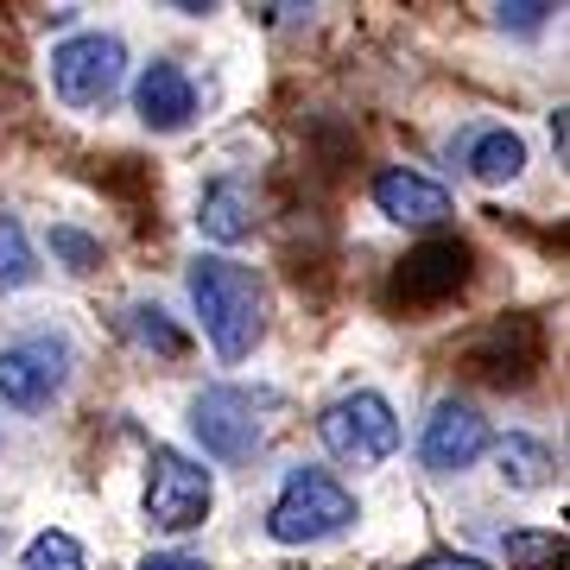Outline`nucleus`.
Returning <instances> with one entry per match:
<instances>
[{"label": "nucleus", "instance_id": "1", "mask_svg": "<svg viewBox=\"0 0 570 570\" xmlns=\"http://www.w3.org/2000/svg\"><path fill=\"white\" fill-rule=\"evenodd\" d=\"M190 305H197V317H204L209 343H216L223 362L254 355V343H261V330H266V317H261L266 292H261V279H254L242 261L209 254V261L190 266Z\"/></svg>", "mask_w": 570, "mask_h": 570}, {"label": "nucleus", "instance_id": "2", "mask_svg": "<svg viewBox=\"0 0 570 570\" xmlns=\"http://www.w3.org/2000/svg\"><path fill=\"white\" fill-rule=\"evenodd\" d=\"M355 520V494L330 475V469H292L285 475L279 501L266 513V532L279 546H311V539H330Z\"/></svg>", "mask_w": 570, "mask_h": 570}, {"label": "nucleus", "instance_id": "3", "mask_svg": "<svg viewBox=\"0 0 570 570\" xmlns=\"http://www.w3.org/2000/svg\"><path fill=\"white\" fill-rule=\"evenodd\" d=\"M469 381H489V387H527L539 362H546V330L539 317H494L456 348Z\"/></svg>", "mask_w": 570, "mask_h": 570}, {"label": "nucleus", "instance_id": "4", "mask_svg": "<svg viewBox=\"0 0 570 570\" xmlns=\"http://www.w3.org/2000/svg\"><path fill=\"white\" fill-rule=\"evenodd\" d=\"M317 438L336 463H355V469H374L387 463L393 450H400V419L381 393H348L336 406H324L317 419Z\"/></svg>", "mask_w": 570, "mask_h": 570}, {"label": "nucleus", "instance_id": "5", "mask_svg": "<svg viewBox=\"0 0 570 570\" xmlns=\"http://www.w3.org/2000/svg\"><path fill=\"white\" fill-rule=\"evenodd\" d=\"M469 254L463 242H425V247H412L406 261L393 266V279H387V305L393 311H438L450 305L456 292L469 285Z\"/></svg>", "mask_w": 570, "mask_h": 570}, {"label": "nucleus", "instance_id": "6", "mask_svg": "<svg viewBox=\"0 0 570 570\" xmlns=\"http://www.w3.org/2000/svg\"><path fill=\"white\" fill-rule=\"evenodd\" d=\"M209 469L190 463L184 450H153V463H146V520L165 532H190L204 527L209 513Z\"/></svg>", "mask_w": 570, "mask_h": 570}, {"label": "nucleus", "instance_id": "7", "mask_svg": "<svg viewBox=\"0 0 570 570\" xmlns=\"http://www.w3.org/2000/svg\"><path fill=\"white\" fill-rule=\"evenodd\" d=\"M121 39H108V32H77V39H63L51 51V82H58V96L70 108H102L115 89H121Z\"/></svg>", "mask_w": 570, "mask_h": 570}, {"label": "nucleus", "instance_id": "8", "mask_svg": "<svg viewBox=\"0 0 570 570\" xmlns=\"http://www.w3.org/2000/svg\"><path fill=\"white\" fill-rule=\"evenodd\" d=\"M190 431H197L204 450L223 456V463H247V456L266 444V425L254 419V393H242V387H209L204 400L190 406Z\"/></svg>", "mask_w": 570, "mask_h": 570}, {"label": "nucleus", "instance_id": "9", "mask_svg": "<svg viewBox=\"0 0 570 570\" xmlns=\"http://www.w3.org/2000/svg\"><path fill=\"white\" fill-rule=\"evenodd\" d=\"M63 387V343H20L0 348V400L20 412L51 406V393Z\"/></svg>", "mask_w": 570, "mask_h": 570}, {"label": "nucleus", "instance_id": "10", "mask_svg": "<svg viewBox=\"0 0 570 570\" xmlns=\"http://www.w3.org/2000/svg\"><path fill=\"white\" fill-rule=\"evenodd\" d=\"M482 450H489V419H482L475 406H456V400H444V406L425 419L419 456H425L431 469H469Z\"/></svg>", "mask_w": 570, "mask_h": 570}, {"label": "nucleus", "instance_id": "11", "mask_svg": "<svg viewBox=\"0 0 570 570\" xmlns=\"http://www.w3.org/2000/svg\"><path fill=\"white\" fill-rule=\"evenodd\" d=\"M374 204H381V216H393V223L431 228V223L450 216V190L419 178V171H406V165H387V171L374 178Z\"/></svg>", "mask_w": 570, "mask_h": 570}, {"label": "nucleus", "instance_id": "12", "mask_svg": "<svg viewBox=\"0 0 570 570\" xmlns=\"http://www.w3.org/2000/svg\"><path fill=\"white\" fill-rule=\"evenodd\" d=\"M134 102H140V121L159 127V134H178L190 115H197V89L184 77L178 63H146L140 89H134Z\"/></svg>", "mask_w": 570, "mask_h": 570}, {"label": "nucleus", "instance_id": "13", "mask_svg": "<svg viewBox=\"0 0 570 570\" xmlns=\"http://www.w3.org/2000/svg\"><path fill=\"white\" fill-rule=\"evenodd\" d=\"M197 228H204L209 242H242L247 228H254V190H247L242 178H216V184L204 190Z\"/></svg>", "mask_w": 570, "mask_h": 570}, {"label": "nucleus", "instance_id": "14", "mask_svg": "<svg viewBox=\"0 0 570 570\" xmlns=\"http://www.w3.org/2000/svg\"><path fill=\"white\" fill-rule=\"evenodd\" d=\"M469 165V178H482V184H508L527 171V140L520 134H508V127H489V134H475L463 153Z\"/></svg>", "mask_w": 570, "mask_h": 570}, {"label": "nucleus", "instance_id": "15", "mask_svg": "<svg viewBox=\"0 0 570 570\" xmlns=\"http://www.w3.org/2000/svg\"><path fill=\"white\" fill-rule=\"evenodd\" d=\"M494 463H501V475H508L513 489H546L551 482V450L532 444V438H501Z\"/></svg>", "mask_w": 570, "mask_h": 570}, {"label": "nucleus", "instance_id": "16", "mask_svg": "<svg viewBox=\"0 0 570 570\" xmlns=\"http://www.w3.org/2000/svg\"><path fill=\"white\" fill-rule=\"evenodd\" d=\"M39 279V261H32V242H26V228L13 216H0V292H13V285H32Z\"/></svg>", "mask_w": 570, "mask_h": 570}, {"label": "nucleus", "instance_id": "17", "mask_svg": "<svg viewBox=\"0 0 570 570\" xmlns=\"http://www.w3.org/2000/svg\"><path fill=\"white\" fill-rule=\"evenodd\" d=\"M508 564L513 570H551V564H564V539H558V532H513V539H508Z\"/></svg>", "mask_w": 570, "mask_h": 570}, {"label": "nucleus", "instance_id": "18", "mask_svg": "<svg viewBox=\"0 0 570 570\" xmlns=\"http://www.w3.org/2000/svg\"><path fill=\"white\" fill-rule=\"evenodd\" d=\"M26 570H82V546L70 532H39L26 551Z\"/></svg>", "mask_w": 570, "mask_h": 570}, {"label": "nucleus", "instance_id": "19", "mask_svg": "<svg viewBox=\"0 0 570 570\" xmlns=\"http://www.w3.org/2000/svg\"><path fill=\"white\" fill-rule=\"evenodd\" d=\"M51 254H58L70 273H96V266H102V242H89L82 228H63V223L51 228Z\"/></svg>", "mask_w": 570, "mask_h": 570}, {"label": "nucleus", "instance_id": "20", "mask_svg": "<svg viewBox=\"0 0 570 570\" xmlns=\"http://www.w3.org/2000/svg\"><path fill=\"white\" fill-rule=\"evenodd\" d=\"M134 336H140L146 348H159V355H184V330L165 324L159 305H140V311H134Z\"/></svg>", "mask_w": 570, "mask_h": 570}, {"label": "nucleus", "instance_id": "21", "mask_svg": "<svg viewBox=\"0 0 570 570\" xmlns=\"http://www.w3.org/2000/svg\"><path fill=\"white\" fill-rule=\"evenodd\" d=\"M546 0H527V7H501V26H520V32H539L546 26Z\"/></svg>", "mask_w": 570, "mask_h": 570}, {"label": "nucleus", "instance_id": "22", "mask_svg": "<svg viewBox=\"0 0 570 570\" xmlns=\"http://www.w3.org/2000/svg\"><path fill=\"white\" fill-rule=\"evenodd\" d=\"M140 570H209L204 558H178V551H159V558H146Z\"/></svg>", "mask_w": 570, "mask_h": 570}, {"label": "nucleus", "instance_id": "23", "mask_svg": "<svg viewBox=\"0 0 570 570\" xmlns=\"http://www.w3.org/2000/svg\"><path fill=\"white\" fill-rule=\"evenodd\" d=\"M419 570H489L482 558H431V564H419Z\"/></svg>", "mask_w": 570, "mask_h": 570}]
</instances>
